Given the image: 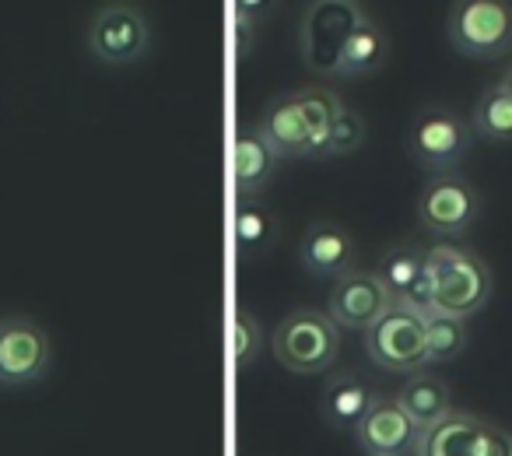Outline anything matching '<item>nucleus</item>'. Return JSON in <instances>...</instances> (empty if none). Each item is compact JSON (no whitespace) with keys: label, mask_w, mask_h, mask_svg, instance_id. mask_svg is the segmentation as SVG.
I'll list each match as a JSON object with an SVG mask.
<instances>
[{"label":"nucleus","mask_w":512,"mask_h":456,"mask_svg":"<svg viewBox=\"0 0 512 456\" xmlns=\"http://www.w3.org/2000/svg\"><path fill=\"white\" fill-rule=\"evenodd\" d=\"M477 456H512V432L481 421V442H477Z\"/></svg>","instance_id":"nucleus-25"},{"label":"nucleus","mask_w":512,"mask_h":456,"mask_svg":"<svg viewBox=\"0 0 512 456\" xmlns=\"http://www.w3.org/2000/svg\"><path fill=\"white\" fill-rule=\"evenodd\" d=\"M498 85H502V88H505V92H509V95H512V67H509V71H505V74H502V81H498Z\"/></svg>","instance_id":"nucleus-27"},{"label":"nucleus","mask_w":512,"mask_h":456,"mask_svg":"<svg viewBox=\"0 0 512 456\" xmlns=\"http://www.w3.org/2000/svg\"><path fill=\"white\" fill-rule=\"evenodd\" d=\"M281 158L264 141L260 127H239L235 134V190L239 197H256L274 179Z\"/></svg>","instance_id":"nucleus-15"},{"label":"nucleus","mask_w":512,"mask_h":456,"mask_svg":"<svg viewBox=\"0 0 512 456\" xmlns=\"http://www.w3.org/2000/svg\"><path fill=\"white\" fill-rule=\"evenodd\" d=\"M256 127H260L264 141L271 144V151L278 158H309V127L295 92L278 95V99L267 102Z\"/></svg>","instance_id":"nucleus-13"},{"label":"nucleus","mask_w":512,"mask_h":456,"mask_svg":"<svg viewBox=\"0 0 512 456\" xmlns=\"http://www.w3.org/2000/svg\"><path fill=\"white\" fill-rule=\"evenodd\" d=\"M467 341H470L467 320L446 313L425 316V365L453 362V358L463 355Z\"/></svg>","instance_id":"nucleus-21"},{"label":"nucleus","mask_w":512,"mask_h":456,"mask_svg":"<svg viewBox=\"0 0 512 456\" xmlns=\"http://www.w3.org/2000/svg\"><path fill=\"white\" fill-rule=\"evenodd\" d=\"M274 8H278V0H235V18H239L242 36L256 29L267 15H274Z\"/></svg>","instance_id":"nucleus-26"},{"label":"nucleus","mask_w":512,"mask_h":456,"mask_svg":"<svg viewBox=\"0 0 512 456\" xmlns=\"http://www.w3.org/2000/svg\"><path fill=\"white\" fill-rule=\"evenodd\" d=\"M260 344H264V323H260V316L242 306L239 313H235V341H232L235 369L246 372L249 365L260 358Z\"/></svg>","instance_id":"nucleus-23"},{"label":"nucleus","mask_w":512,"mask_h":456,"mask_svg":"<svg viewBox=\"0 0 512 456\" xmlns=\"http://www.w3.org/2000/svg\"><path fill=\"white\" fill-rule=\"evenodd\" d=\"M390 60V36L386 29L369 15H358V22L348 29V36L337 46L334 74L344 78H365V74H376Z\"/></svg>","instance_id":"nucleus-12"},{"label":"nucleus","mask_w":512,"mask_h":456,"mask_svg":"<svg viewBox=\"0 0 512 456\" xmlns=\"http://www.w3.org/2000/svg\"><path fill=\"white\" fill-rule=\"evenodd\" d=\"M358 246L351 232L337 221H313L302 232L299 243V264L306 267L313 278H341V274L355 271Z\"/></svg>","instance_id":"nucleus-11"},{"label":"nucleus","mask_w":512,"mask_h":456,"mask_svg":"<svg viewBox=\"0 0 512 456\" xmlns=\"http://www.w3.org/2000/svg\"><path fill=\"white\" fill-rule=\"evenodd\" d=\"M481 214V193L456 172H435L418 200V218L435 236H463Z\"/></svg>","instance_id":"nucleus-8"},{"label":"nucleus","mask_w":512,"mask_h":456,"mask_svg":"<svg viewBox=\"0 0 512 456\" xmlns=\"http://www.w3.org/2000/svg\"><path fill=\"white\" fill-rule=\"evenodd\" d=\"M474 130L463 116L446 106H425L407 127V155L428 172H453L470 151Z\"/></svg>","instance_id":"nucleus-4"},{"label":"nucleus","mask_w":512,"mask_h":456,"mask_svg":"<svg viewBox=\"0 0 512 456\" xmlns=\"http://www.w3.org/2000/svg\"><path fill=\"white\" fill-rule=\"evenodd\" d=\"M421 428L411 414L400 407L397 397H372L365 414L355 425L358 446L369 456H407L414 453V439Z\"/></svg>","instance_id":"nucleus-10"},{"label":"nucleus","mask_w":512,"mask_h":456,"mask_svg":"<svg viewBox=\"0 0 512 456\" xmlns=\"http://www.w3.org/2000/svg\"><path fill=\"white\" fill-rule=\"evenodd\" d=\"M88 50L102 67H130L151 50V22L130 0H109L88 25Z\"/></svg>","instance_id":"nucleus-5"},{"label":"nucleus","mask_w":512,"mask_h":456,"mask_svg":"<svg viewBox=\"0 0 512 456\" xmlns=\"http://www.w3.org/2000/svg\"><path fill=\"white\" fill-rule=\"evenodd\" d=\"M425 271L432 278L435 313L470 320V316L488 306L495 278H491V267L481 253L463 250V246L453 243H439L425 253Z\"/></svg>","instance_id":"nucleus-1"},{"label":"nucleus","mask_w":512,"mask_h":456,"mask_svg":"<svg viewBox=\"0 0 512 456\" xmlns=\"http://www.w3.org/2000/svg\"><path fill=\"white\" fill-rule=\"evenodd\" d=\"M365 144V120L355 113V109L344 106L334 120V130H330L327 141V158H341V155H355Z\"/></svg>","instance_id":"nucleus-24"},{"label":"nucleus","mask_w":512,"mask_h":456,"mask_svg":"<svg viewBox=\"0 0 512 456\" xmlns=\"http://www.w3.org/2000/svg\"><path fill=\"white\" fill-rule=\"evenodd\" d=\"M365 334V355L383 372H418L425 369V316L414 313L400 299L372 323Z\"/></svg>","instance_id":"nucleus-6"},{"label":"nucleus","mask_w":512,"mask_h":456,"mask_svg":"<svg viewBox=\"0 0 512 456\" xmlns=\"http://www.w3.org/2000/svg\"><path fill=\"white\" fill-rule=\"evenodd\" d=\"M53 344L43 323L32 316H0V386L22 390L46 376Z\"/></svg>","instance_id":"nucleus-7"},{"label":"nucleus","mask_w":512,"mask_h":456,"mask_svg":"<svg viewBox=\"0 0 512 456\" xmlns=\"http://www.w3.org/2000/svg\"><path fill=\"white\" fill-rule=\"evenodd\" d=\"M446 36L470 60L505 57L512 50V0H453Z\"/></svg>","instance_id":"nucleus-3"},{"label":"nucleus","mask_w":512,"mask_h":456,"mask_svg":"<svg viewBox=\"0 0 512 456\" xmlns=\"http://www.w3.org/2000/svg\"><path fill=\"white\" fill-rule=\"evenodd\" d=\"M470 130L488 144H512V95L502 85L481 92L470 113Z\"/></svg>","instance_id":"nucleus-20"},{"label":"nucleus","mask_w":512,"mask_h":456,"mask_svg":"<svg viewBox=\"0 0 512 456\" xmlns=\"http://www.w3.org/2000/svg\"><path fill=\"white\" fill-rule=\"evenodd\" d=\"M481 418L463 411H449L435 425L421 428L414 439V456H477Z\"/></svg>","instance_id":"nucleus-14"},{"label":"nucleus","mask_w":512,"mask_h":456,"mask_svg":"<svg viewBox=\"0 0 512 456\" xmlns=\"http://www.w3.org/2000/svg\"><path fill=\"white\" fill-rule=\"evenodd\" d=\"M376 393L355 376V372H334L330 383L323 386V418L330 428H351L355 432L358 418L372 404Z\"/></svg>","instance_id":"nucleus-17"},{"label":"nucleus","mask_w":512,"mask_h":456,"mask_svg":"<svg viewBox=\"0 0 512 456\" xmlns=\"http://www.w3.org/2000/svg\"><path fill=\"white\" fill-rule=\"evenodd\" d=\"M295 99H299V109L309 127V158H327L330 130H334L337 113L344 109L341 99L327 88H299Z\"/></svg>","instance_id":"nucleus-19"},{"label":"nucleus","mask_w":512,"mask_h":456,"mask_svg":"<svg viewBox=\"0 0 512 456\" xmlns=\"http://www.w3.org/2000/svg\"><path fill=\"white\" fill-rule=\"evenodd\" d=\"M397 400H400V407L411 414L418 428L435 425V421L453 411V397H449L446 379L432 376V372H425V369L407 372V383L397 390Z\"/></svg>","instance_id":"nucleus-16"},{"label":"nucleus","mask_w":512,"mask_h":456,"mask_svg":"<svg viewBox=\"0 0 512 456\" xmlns=\"http://www.w3.org/2000/svg\"><path fill=\"white\" fill-rule=\"evenodd\" d=\"M271 351L295 376H320L330 372L341 355V327L313 306H299L278 323Z\"/></svg>","instance_id":"nucleus-2"},{"label":"nucleus","mask_w":512,"mask_h":456,"mask_svg":"<svg viewBox=\"0 0 512 456\" xmlns=\"http://www.w3.org/2000/svg\"><path fill=\"white\" fill-rule=\"evenodd\" d=\"M393 306V292L376 271H348L334 278L327 316L341 330H369Z\"/></svg>","instance_id":"nucleus-9"},{"label":"nucleus","mask_w":512,"mask_h":456,"mask_svg":"<svg viewBox=\"0 0 512 456\" xmlns=\"http://www.w3.org/2000/svg\"><path fill=\"white\" fill-rule=\"evenodd\" d=\"M425 253L421 246H390V250L383 253V260H379L376 274L383 278V285L393 292V299H400V295L407 292V288L414 285V278H418L421 271H425Z\"/></svg>","instance_id":"nucleus-22"},{"label":"nucleus","mask_w":512,"mask_h":456,"mask_svg":"<svg viewBox=\"0 0 512 456\" xmlns=\"http://www.w3.org/2000/svg\"><path fill=\"white\" fill-rule=\"evenodd\" d=\"M278 239V221H274L271 207L260 204L256 197H239L235 207V243H239L242 257H260L267 253Z\"/></svg>","instance_id":"nucleus-18"}]
</instances>
